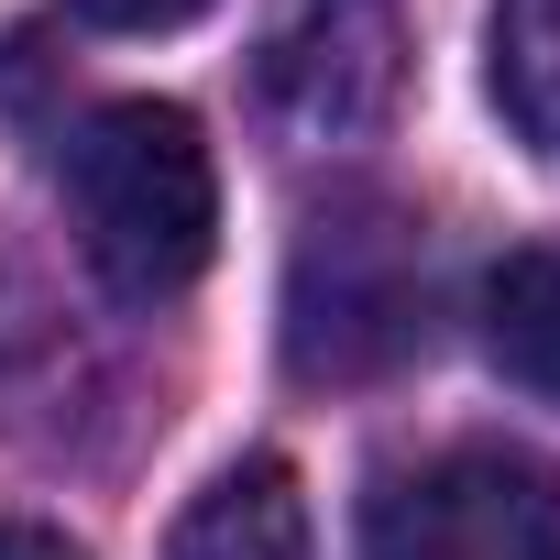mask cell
I'll use <instances>...</instances> for the list:
<instances>
[{"instance_id": "1", "label": "cell", "mask_w": 560, "mask_h": 560, "mask_svg": "<svg viewBox=\"0 0 560 560\" xmlns=\"http://www.w3.org/2000/svg\"><path fill=\"white\" fill-rule=\"evenodd\" d=\"M67 209L78 253L121 308L187 298L220 253V165L176 100H110L67 132Z\"/></svg>"}, {"instance_id": "2", "label": "cell", "mask_w": 560, "mask_h": 560, "mask_svg": "<svg viewBox=\"0 0 560 560\" xmlns=\"http://www.w3.org/2000/svg\"><path fill=\"white\" fill-rule=\"evenodd\" d=\"M429 341V220L385 187H341L287 253V374L374 385Z\"/></svg>"}, {"instance_id": "3", "label": "cell", "mask_w": 560, "mask_h": 560, "mask_svg": "<svg viewBox=\"0 0 560 560\" xmlns=\"http://www.w3.org/2000/svg\"><path fill=\"white\" fill-rule=\"evenodd\" d=\"M363 560H560V462L527 440H451L374 483Z\"/></svg>"}, {"instance_id": "4", "label": "cell", "mask_w": 560, "mask_h": 560, "mask_svg": "<svg viewBox=\"0 0 560 560\" xmlns=\"http://www.w3.org/2000/svg\"><path fill=\"white\" fill-rule=\"evenodd\" d=\"M253 100L287 143H363L407 100V0H287L264 23Z\"/></svg>"}, {"instance_id": "5", "label": "cell", "mask_w": 560, "mask_h": 560, "mask_svg": "<svg viewBox=\"0 0 560 560\" xmlns=\"http://www.w3.org/2000/svg\"><path fill=\"white\" fill-rule=\"evenodd\" d=\"M165 560H319L298 462H275V451L220 462V472L187 494V516L165 527Z\"/></svg>"}, {"instance_id": "6", "label": "cell", "mask_w": 560, "mask_h": 560, "mask_svg": "<svg viewBox=\"0 0 560 560\" xmlns=\"http://www.w3.org/2000/svg\"><path fill=\"white\" fill-rule=\"evenodd\" d=\"M472 319H483V363L516 396L560 407V242H516L505 264H483Z\"/></svg>"}, {"instance_id": "7", "label": "cell", "mask_w": 560, "mask_h": 560, "mask_svg": "<svg viewBox=\"0 0 560 560\" xmlns=\"http://www.w3.org/2000/svg\"><path fill=\"white\" fill-rule=\"evenodd\" d=\"M483 78L516 143L560 154V0H494L483 23Z\"/></svg>"}, {"instance_id": "8", "label": "cell", "mask_w": 560, "mask_h": 560, "mask_svg": "<svg viewBox=\"0 0 560 560\" xmlns=\"http://www.w3.org/2000/svg\"><path fill=\"white\" fill-rule=\"evenodd\" d=\"M78 23H100V34H176V23H198L209 0H67Z\"/></svg>"}, {"instance_id": "9", "label": "cell", "mask_w": 560, "mask_h": 560, "mask_svg": "<svg viewBox=\"0 0 560 560\" xmlns=\"http://www.w3.org/2000/svg\"><path fill=\"white\" fill-rule=\"evenodd\" d=\"M0 560H78V538H56L34 516H0Z\"/></svg>"}]
</instances>
